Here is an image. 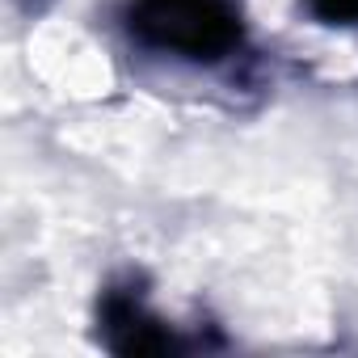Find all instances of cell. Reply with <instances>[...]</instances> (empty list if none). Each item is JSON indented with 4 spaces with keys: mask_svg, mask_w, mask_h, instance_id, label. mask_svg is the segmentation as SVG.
<instances>
[{
    "mask_svg": "<svg viewBox=\"0 0 358 358\" xmlns=\"http://www.w3.org/2000/svg\"><path fill=\"white\" fill-rule=\"evenodd\" d=\"M308 9L329 26H354L358 22V0H308Z\"/></svg>",
    "mask_w": 358,
    "mask_h": 358,
    "instance_id": "3957f363",
    "label": "cell"
},
{
    "mask_svg": "<svg viewBox=\"0 0 358 358\" xmlns=\"http://www.w3.org/2000/svg\"><path fill=\"white\" fill-rule=\"evenodd\" d=\"M106 337L118 354H148V350H173V333L143 312L139 299L131 295H110L101 308Z\"/></svg>",
    "mask_w": 358,
    "mask_h": 358,
    "instance_id": "7a4b0ae2",
    "label": "cell"
},
{
    "mask_svg": "<svg viewBox=\"0 0 358 358\" xmlns=\"http://www.w3.org/2000/svg\"><path fill=\"white\" fill-rule=\"evenodd\" d=\"M131 34L148 51L220 64L245 38L232 0H131Z\"/></svg>",
    "mask_w": 358,
    "mask_h": 358,
    "instance_id": "6da1fadb",
    "label": "cell"
}]
</instances>
